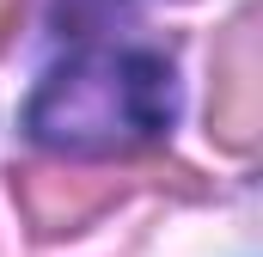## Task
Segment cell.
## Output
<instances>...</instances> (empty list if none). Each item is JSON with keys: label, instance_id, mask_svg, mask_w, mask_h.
I'll return each mask as SVG.
<instances>
[{"label": "cell", "instance_id": "7a4b0ae2", "mask_svg": "<svg viewBox=\"0 0 263 257\" xmlns=\"http://www.w3.org/2000/svg\"><path fill=\"white\" fill-rule=\"evenodd\" d=\"M263 123V49H257V12L245 6L220 43H214V98H208V135L227 153H251Z\"/></svg>", "mask_w": 263, "mask_h": 257}, {"label": "cell", "instance_id": "6da1fadb", "mask_svg": "<svg viewBox=\"0 0 263 257\" xmlns=\"http://www.w3.org/2000/svg\"><path fill=\"white\" fill-rule=\"evenodd\" d=\"M178 117L172 56L159 49H80L25 98V135L55 153H135Z\"/></svg>", "mask_w": 263, "mask_h": 257}, {"label": "cell", "instance_id": "3957f363", "mask_svg": "<svg viewBox=\"0 0 263 257\" xmlns=\"http://www.w3.org/2000/svg\"><path fill=\"white\" fill-rule=\"evenodd\" d=\"M123 190L129 184L110 172H67V166H18L12 172V202L37 239H62V233L92 227L104 208L123 202Z\"/></svg>", "mask_w": 263, "mask_h": 257}, {"label": "cell", "instance_id": "277c9868", "mask_svg": "<svg viewBox=\"0 0 263 257\" xmlns=\"http://www.w3.org/2000/svg\"><path fill=\"white\" fill-rule=\"evenodd\" d=\"M117 6H129V0H55V25L62 31H80V25H92V19H104Z\"/></svg>", "mask_w": 263, "mask_h": 257}]
</instances>
